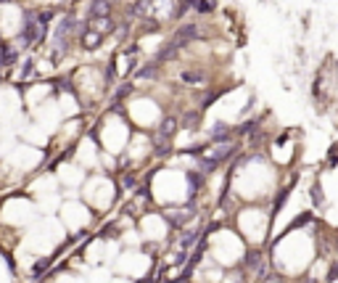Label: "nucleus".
Here are the masks:
<instances>
[{
    "mask_svg": "<svg viewBox=\"0 0 338 283\" xmlns=\"http://www.w3.org/2000/svg\"><path fill=\"white\" fill-rule=\"evenodd\" d=\"M174 130H177V119H174V117H167L164 122H161V127H159L161 141H169V138L174 135Z\"/></svg>",
    "mask_w": 338,
    "mask_h": 283,
    "instance_id": "obj_1",
    "label": "nucleus"
},
{
    "mask_svg": "<svg viewBox=\"0 0 338 283\" xmlns=\"http://www.w3.org/2000/svg\"><path fill=\"white\" fill-rule=\"evenodd\" d=\"M109 13H111V3H109V0H95V3H93V16L109 19Z\"/></svg>",
    "mask_w": 338,
    "mask_h": 283,
    "instance_id": "obj_2",
    "label": "nucleus"
},
{
    "mask_svg": "<svg viewBox=\"0 0 338 283\" xmlns=\"http://www.w3.org/2000/svg\"><path fill=\"white\" fill-rule=\"evenodd\" d=\"M190 3H193L196 11H201V13H206V11L214 8V0H190Z\"/></svg>",
    "mask_w": 338,
    "mask_h": 283,
    "instance_id": "obj_4",
    "label": "nucleus"
},
{
    "mask_svg": "<svg viewBox=\"0 0 338 283\" xmlns=\"http://www.w3.org/2000/svg\"><path fill=\"white\" fill-rule=\"evenodd\" d=\"M82 43H84V48H95L98 43H101V32H95V29H87L82 37Z\"/></svg>",
    "mask_w": 338,
    "mask_h": 283,
    "instance_id": "obj_3",
    "label": "nucleus"
},
{
    "mask_svg": "<svg viewBox=\"0 0 338 283\" xmlns=\"http://www.w3.org/2000/svg\"><path fill=\"white\" fill-rule=\"evenodd\" d=\"M182 82H201V74L198 72H182Z\"/></svg>",
    "mask_w": 338,
    "mask_h": 283,
    "instance_id": "obj_5",
    "label": "nucleus"
}]
</instances>
